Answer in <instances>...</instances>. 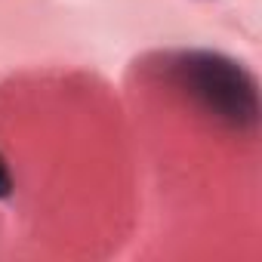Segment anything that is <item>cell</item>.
Wrapping results in <instances>:
<instances>
[{
    "mask_svg": "<svg viewBox=\"0 0 262 262\" xmlns=\"http://www.w3.org/2000/svg\"><path fill=\"white\" fill-rule=\"evenodd\" d=\"M10 194H13V173H10L7 158L0 155V198H10Z\"/></svg>",
    "mask_w": 262,
    "mask_h": 262,
    "instance_id": "cell-2",
    "label": "cell"
},
{
    "mask_svg": "<svg viewBox=\"0 0 262 262\" xmlns=\"http://www.w3.org/2000/svg\"><path fill=\"white\" fill-rule=\"evenodd\" d=\"M151 71L219 126L231 133L256 129L259 86L237 59L213 50H176L155 56Z\"/></svg>",
    "mask_w": 262,
    "mask_h": 262,
    "instance_id": "cell-1",
    "label": "cell"
}]
</instances>
